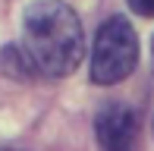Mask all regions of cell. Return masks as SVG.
<instances>
[{
  "label": "cell",
  "mask_w": 154,
  "mask_h": 151,
  "mask_svg": "<svg viewBox=\"0 0 154 151\" xmlns=\"http://www.w3.org/2000/svg\"><path fill=\"white\" fill-rule=\"evenodd\" d=\"M135 63H138V38L129 19L110 16L97 29L91 47V79L97 85H116L135 69Z\"/></svg>",
  "instance_id": "7a4b0ae2"
},
{
  "label": "cell",
  "mask_w": 154,
  "mask_h": 151,
  "mask_svg": "<svg viewBox=\"0 0 154 151\" xmlns=\"http://www.w3.org/2000/svg\"><path fill=\"white\" fill-rule=\"evenodd\" d=\"M97 142L104 151H135V135H138V116L126 104H107L94 120Z\"/></svg>",
  "instance_id": "3957f363"
},
{
  "label": "cell",
  "mask_w": 154,
  "mask_h": 151,
  "mask_svg": "<svg viewBox=\"0 0 154 151\" xmlns=\"http://www.w3.org/2000/svg\"><path fill=\"white\" fill-rule=\"evenodd\" d=\"M0 66H3L10 76H19V79H25V76H35L29 57H25L22 47H6L3 54H0Z\"/></svg>",
  "instance_id": "277c9868"
},
{
  "label": "cell",
  "mask_w": 154,
  "mask_h": 151,
  "mask_svg": "<svg viewBox=\"0 0 154 151\" xmlns=\"http://www.w3.org/2000/svg\"><path fill=\"white\" fill-rule=\"evenodd\" d=\"M0 151H16V148H0Z\"/></svg>",
  "instance_id": "8992f818"
},
{
  "label": "cell",
  "mask_w": 154,
  "mask_h": 151,
  "mask_svg": "<svg viewBox=\"0 0 154 151\" xmlns=\"http://www.w3.org/2000/svg\"><path fill=\"white\" fill-rule=\"evenodd\" d=\"M129 6L138 16H154V0H129Z\"/></svg>",
  "instance_id": "5b68a950"
},
{
  "label": "cell",
  "mask_w": 154,
  "mask_h": 151,
  "mask_svg": "<svg viewBox=\"0 0 154 151\" xmlns=\"http://www.w3.org/2000/svg\"><path fill=\"white\" fill-rule=\"evenodd\" d=\"M22 51L32 69L47 79L69 76L85 54L82 22L63 0H35L22 19Z\"/></svg>",
  "instance_id": "6da1fadb"
}]
</instances>
